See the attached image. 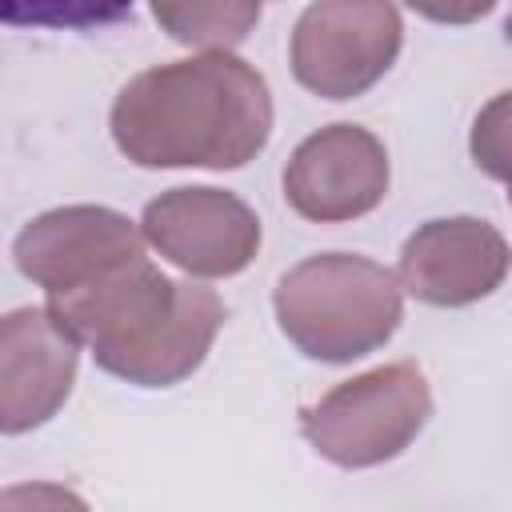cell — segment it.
<instances>
[{"instance_id":"cell-11","label":"cell","mask_w":512,"mask_h":512,"mask_svg":"<svg viewBox=\"0 0 512 512\" xmlns=\"http://www.w3.org/2000/svg\"><path fill=\"white\" fill-rule=\"evenodd\" d=\"M156 24L192 48L228 52L260 20V0H152Z\"/></svg>"},{"instance_id":"cell-12","label":"cell","mask_w":512,"mask_h":512,"mask_svg":"<svg viewBox=\"0 0 512 512\" xmlns=\"http://www.w3.org/2000/svg\"><path fill=\"white\" fill-rule=\"evenodd\" d=\"M132 12V0H0V20L16 28H100Z\"/></svg>"},{"instance_id":"cell-9","label":"cell","mask_w":512,"mask_h":512,"mask_svg":"<svg viewBox=\"0 0 512 512\" xmlns=\"http://www.w3.org/2000/svg\"><path fill=\"white\" fill-rule=\"evenodd\" d=\"M12 256L32 284H40L44 292H64L144 256V240L124 212L100 204H72L24 224Z\"/></svg>"},{"instance_id":"cell-13","label":"cell","mask_w":512,"mask_h":512,"mask_svg":"<svg viewBox=\"0 0 512 512\" xmlns=\"http://www.w3.org/2000/svg\"><path fill=\"white\" fill-rule=\"evenodd\" d=\"M404 4L436 24H472V20L488 16L500 0H404Z\"/></svg>"},{"instance_id":"cell-8","label":"cell","mask_w":512,"mask_h":512,"mask_svg":"<svg viewBox=\"0 0 512 512\" xmlns=\"http://www.w3.org/2000/svg\"><path fill=\"white\" fill-rule=\"evenodd\" d=\"M80 344L48 308L0 316V432L48 424L76 384Z\"/></svg>"},{"instance_id":"cell-7","label":"cell","mask_w":512,"mask_h":512,"mask_svg":"<svg viewBox=\"0 0 512 512\" xmlns=\"http://www.w3.org/2000/svg\"><path fill=\"white\" fill-rule=\"evenodd\" d=\"M388 192V152L360 124H328L300 140L284 168V200L316 224L368 216Z\"/></svg>"},{"instance_id":"cell-6","label":"cell","mask_w":512,"mask_h":512,"mask_svg":"<svg viewBox=\"0 0 512 512\" xmlns=\"http://www.w3.org/2000/svg\"><path fill=\"white\" fill-rule=\"evenodd\" d=\"M144 240L188 276H236L256 260V212L220 188H172L144 208Z\"/></svg>"},{"instance_id":"cell-5","label":"cell","mask_w":512,"mask_h":512,"mask_svg":"<svg viewBox=\"0 0 512 512\" xmlns=\"http://www.w3.org/2000/svg\"><path fill=\"white\" fill-rule=\"evenodd\" d=\"M400 44L392 0H316L292 28V72L324 100H352L396 64Z\"/></svg>"},{"instance_id":"cell-4","label":"cell","mask_w":512,"mask_h":512,"mask_svg":"<svg viewBox=\"0 0 512 512\" xmlns=\"http://www.w3.org/2000/svg\"><path fill=\"white\" fill-rule=\"evenodd\" d=\"M432 416V392L416 364H384L336 384L304 412L308 444L340 468H372L400 456Z\"/></svg>"},{"instance_id":"cell-3","label":"cell","mask_w":512,"mask_h":512,"mask_svg":"<svg viewBox=\"0 0 512 512\" xmlns=\"http://www.w3.org/2000/svg\"><path fill=\"white\" fill-rule=\"evenodd\" d=\"M280 332L312 360L348 364L376 352L400 324V280L364 256L324 252L288 268L276 284Z\"/></svg>"},{"instance_id":"cell-10","label":"cell","mask_w":512,"mask_h":512,"mask_svg":"<svg viewBox=\"0 0 512 512\" xmlns=\"http://www.w3.org/2000/svg\"><path fill=\"white\" fill-rule=\"evenodd\" d=\"M508 276V244L488 220L452 216L416 228L400 252V288L436 308L492 296Z\"/></svg>"},{"instance_id":"cell-1","label":"cell","mask_w":512,"mask_h":512,"mask_svg":"<svg viewBox=\"0 0 512 512\" xmlns=\"http://www.w3.org/2000/svg\"><path fill=\"white\" fill-rule=\"evenodd\" d=\"M268 132V84L232 52L148 68L112 104V140L140 168H240Z\"/></svg>"},{"instance_id":"cell-2","label":"cell","mask_w":512,"mask_h":512,"mask_svg":"<svg viewBox=\"0 0 512 512\" xmlns=\"http://www.w3.org/2000/svg\"><path fill=\"white\" fill-rule=\"evenodd\" d=\"M48 296V312L76 344H88L104 372L140 388H168L192 376L224 324V304L212 288L176 284L144 256Z\"/></svg>"}]
</instances>
